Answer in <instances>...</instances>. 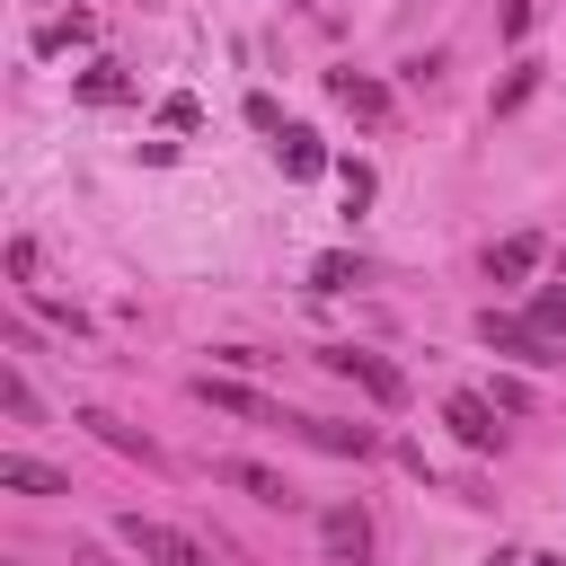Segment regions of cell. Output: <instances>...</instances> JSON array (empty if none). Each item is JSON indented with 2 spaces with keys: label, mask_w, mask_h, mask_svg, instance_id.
Wrapping results in <instances>:
<instances>
[{
  "label": "cell",
  "mask_w": 566,
  "mask_h": 566,
  "mask_svg": "<svg viewBox=\"0 0 566 566\" xmlns=\"http://www.w3.org/2000/svg\"><path fill=\"white\" fill-rule=\"evenodd\" d=\"M318 363H327L336 380H354L371 407H407V371H398V363H380L371 345H318Z\"/></svg>",
  "instance_id": "1"
},
{
  "label": "cell",
  "mask_w": 566,
  "mask_h": 566,
  "mask_svg": "<svg viewBox=\"0 0 566 566\" xmlns=\"http://www.w3.org/2000/svg\"><path fill=\"white\" fill-rule=\"evenodd\" d=\"M115 539H124V548H142V566H212V548H203V539H186V531H168V522H150V513H124V522H115Z\"/></svg>",
  "instance_id": "2"
},
{
  "label": "cell",
  "mask_w": 566,
  "mask_h": 566,
  "mask_svg": "<svg viewBox=\"0 0 566 566\" xmlns=\"http://www.w3.org/2000/svg\"><path fill=\"white\" fill-rule=\"evenodd\" d=\"M478 345H495V354H513V363H566V345H548L531 318H513V310H478Z\"/></svg>",
  "instance_id": "3"
},
{
  "label": "cell",
  "mask_w": 566,
  "mask_h": 566,
  "mask_svg": "<svg viewBox=\"0 0 566 566\" xmlns=\"http://www.w3.org/2000/svg\"><path fill=\"white\" fill-rule=\"evenodd\" d=\"M495 416H504V407H495V398H478V389L442 398V424H451V433H460L478 460H486V451H504V424H495Z\"/></svg>",
  "instance_id": "4"
},
{
  "label": "cell",
  "mask_w": 566,
  "mask_h": 566,
  "mask_svg": "<svg viewBox=\"0 0 566 566\" xmlns=\"http://www.w3.org/2000/svg\"><path fill=\"white\" fill-rule=\"evenodd\" d=\"M292 433H301L310 451H327V460H371V451H380L371 424H336V416H292Z\"/></svg>",
  "instance_id": "5"
},
{
  "label": "cell",
  "mask_w": 566,
  "mask_h": 566,
  "mask_svg": "<svg viewBox=\"0 0 566 566\" xmlns=\"http://www.w3.org/2000/svg\"><path fill=\"white\" fill-rule=\"evenodd\" d=\"M327 97H336L354 124H389V115H398V97H389L371 71H327Z\"/></svg>",
  "instance_id": "6"
},
{
  "label": "cell",
  "mask_w": 566,
  "mask_h": 566,
  "mask_svg": "<svg viewBox=\"0 0 566 566\" xmlns=\"http://www.w3.org/2000/svg\"><path fill=\"white\" fill-rule=\"evenodd\" d=\"M318 539H327L336 566H363V557H371V513H363V504H327V513H318Z\"/></svg>",
  "instance_id": "7"
},
{
  "label": "cell",
  "mask_w": 566,
  "mask_h": 566,
  "mask_svg": "<svg viewBox=\"0 0 566 566\" xmlns=\"http://www.w3.org/2000/svg\"><path fill=\"white\" fill-rule=\"evenodd\" d=\"M195 398H203V407H221V416H248V424H292V416H283L274 398H256L248 380H212V371H203V380H195Z\"/></svg>",
  "instance_id": "8"
},
{
  "label": "cell",
  "mask_w": 566,
  "mask_h": 566,
  "mask_svg": "<svg viewBox=\"0 0 566 566\" xmlns=\"http://www.w3.org/2000/svg\"><path fill=\"white\" fill-rule=\"evenodd\" d=\"M212 478H221V486H239L248 504H274V513H283V504H301V495L283 486V469H265V460H212Z\"/></svg>",
  "instance_id": "9"
},
{
  "label": "cell",
  "mask_w": 566,
  "mask_h": 566,
  "mask_svg": "<svg viewBox=\"0 0 566 566\" xmlns=\"http://www.w3.org/2000/svg\"><path fill=\"white\" fill-rule=\"evenodd\" d=\"M539 256H548V239H539V230H513V239L486 248V283H531Z\"/></svg>",
  "instance_id": "10"
},
{
  "label": "cell",
  "mask_w": 566,
  "mask_h": 566,
  "mask_svg": "<svg viewBox=\"0 0 566 566\" xmlns=\"http://www.w3.org/2000/svg\"><path fill=\"white\" fill-rule=\"evenodd\" d=\"M0 486H18V495H71V478L44 469V460H27V451H0Z\"/></svg>",
  "instance_id": "11"
},
{
  "label": "cell",
  "mask_w": 566,
  "mask_h": 566,
  "mask_svg": "<svg viewBox=\"0 0 566 566\" xmlns=\"http://www.w3.org/2000/svg\"><path fill=\"white\" fill-rule=\"evenodd\" d=\"M80 424H88L106 451H124V460H159V442H150V433H133V424H124V416H106V407H88Z\"/></svg>",
  "instance_id": "12"
},
{
  "label": "cell",
  "mask_w": 566,
  "mask_h": 566,
  "mask_svg": "<svg viewBox=\"0 0 566 566\" xmlns=\"http://www.w3.org/2000/svg\"><path fill=\"white\" fill-rule=\"evenodd\" d=\"M274 150H283V177H318V168H327V150H318V133H301V124H292V133H283Z\"/></svg>",
  "instance_id": "13"
},
{
  "label": "cell",
  "mask_w": 566,
  "mask_h": 566,
  "mask_svg": "<svg viewBox=\"0 0 566 566\" xmlns=\"http://www.w3.org/2000/svg\"><path fill=\"white\" fill-rule=\"evenodd\" d=\"M522 318H531L548 345H566V292H531V310H522Z\"/></svg>",
  "instance_id": "14"
},
{
  "label": "cell",
  "mask_w": 566,
  "mask_h": 566,
  "mask_svg": "<svg viewBox=\"0 0 566 566\" xmlns=\"http://www.w3.org/2000/svg\"><path fill=\"white\" fill-rule=\"evenodd\" d=\"M80 97H88V106H115V97H133V80H124L115 62H97V71L80 80Z\"/></svg>",
  "instance_id": "15"
},
{
  "label": "cell",
  "mask_w": 566,
  "mask_h": 566,
  "mask_svg": "<svg viewBox=\"0 0 566 566\" xmlns=\"http://www.w3.org/2000/svg\"><path fill=\"white\" fill-rule=\"evenodd\" d=\"M531 88H539V62H513V71H504V88H495L486 106H495V115H513V106H522Z\"/></svg>",
  "instance_id": "16"
},
{
  "label": "cell",
  "mask_w": 566,
  "mask_h": 566,
  "mask_svg": "<svg viewBox=\"0 0 566 566\" xmlns=\"http://www.w3.org/2000/svg\"><path fill=\"white\" fill-rule=\"evenodd\" d=\"M0 407H9L18 424H35V389H27V371H18V363H0Z\"/></svg>",
  "instance_id": "17"
},
{
  "label": "cell",
  "mask_w": 566,
  "mask_h": 566,
  "mask_svg": "<svg viewBox=\"0 0 566 566\" xmlns=\"http://www.w3.org/2000/svg\"><path fill=\"white\" fill-rule=\"evenodd\" d=\"M35 44H44V53H62V44H88V9H71V18H53V27L35 35Z\"/></svg>",
  "instance_id": "18"
},
{
  "label": "cell",
  "mask_w": 566,
  "mask_h": 566,
  "mask_svg": "<svg viewBox=\"0 0 566 566\" xmlns=\"http://www.w3.org/2000/svg\"><path fill=\"white\" fill-rule=\"evenodd\" d=\"M336 186H345V212L371 203V168H363V159H336Z\"/></svg>",
  "instance_id": "19"
},
{
  "label": "cell",
  "mask_w": 566,
  "mask_h": 566,
  "mask_svg": "<svg viewBox=\"0 0 566 566\" xmlns=\"http://www.w3.org/2000/svg\"><path fill=\"white\" fill-rule=\"evenodd\" d=\"M345 283H354V256H318L310 265V292H345Z\"/></svg>",
  "instance_id": "20"
},
{
  "label": "cell",
  "mask_w": 566,
  "mask_h": 566,
  "mask_svg": "<svg viewBox=\"0 0 566 566\" xmlns=\"http://www.w3.org/2000/svg\"><path fill=\"white\" fill-rule=\"evenodd\" d=\"M248 124H256V133H292V124H283V106H274V97H248Z\"/></svg>",
  "instance_id": "21"
},
{
  "label": "cell",
  "mask_w": 566,
  "mask_h": 566,
  "mask_svg": "<svg viewBox=\"0 0 566 566\" xmlns=\"http://www.w3.org/2000/svg\"><path fill=\"white\" fill-rule=\"evenodd\" d=\"M495 27H504V35H531V0H504V9H495Z\"/></svg>",
  "instance_id": "22"
},
{
  "label": "cell",
  "mask_w": 566,
  "mask_h": 566,
  "mask_svg": "<svg viewBox=\"0 0 566 566\" xmlns=\"http://www.w3.org/2000/svg\"><path fill=\"white\" fill-rule=\"evenodd\" d=\"M80 566H115V557H97V548H88V557H80Z\"/></svg>",
  "instance_id": "23"
},
{
  "label": "cell",
  "mask_w": 566,
  "mask_h": 566,
  "mask_svg": "<svg viewBox=\"0 0 566 566\" xmlns=\"http://www.w3.org/2000/svg\"><path fill=\"white\" fill-rule=\"evenodd\" d=\"M531 566H566V557H531Z\"/></svg>",
  "instance_id": "24"
}]
</instances>
